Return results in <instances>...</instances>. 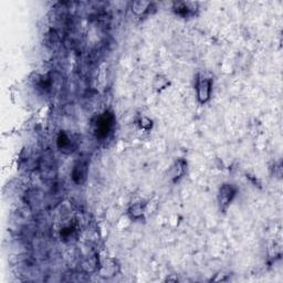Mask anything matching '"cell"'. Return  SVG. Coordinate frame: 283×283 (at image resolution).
<instances>
[{
	"mask_svg": "<svg viewBox=\"0 0 283 283\" xmlns=\"http://www.w3.org/2000/svg\"><path fill=\"white\" fill-rule=\"evenodd\" d=\"M61 238H62L63 240H70L71 238H73L74 237V235H75V228L73 227V226H68V227H65L63 229H61Z\"/></svg>",
	"mask_w": 283,
	"mask_h": 283,
	"instance_id": "7c38bea8",
	"label": "cell"
},
{
	"mask_svg": "<svg viewBox=\"0 0 283 283\" xmlns=\"http://www.w3.org/2000/svg\"><path fill=\"white\" fill-rule=\"evenodd\" d=\"M82 268L84 269V271L86 272H93V271H95L96 270V268H97V261H96V259L95 258H90L89 260H87L86 262L83 263V266Z\"/></svg>",
	"mask_w": 283,
	"mask_h": 283,
	"instance_id": "4fadbf2b",
	"label": "cell"
},
{
	"mask_svg": "<svg viewBox=\"0 0 283 283\" xmlns=\"http://www.w3.org/2000/svg\"><path fill=\"white\" fill-rule=\"evenodd\" d=\"M153 3L149 1H143V0H140V1H134L132 3V11L134 12V15L138 17H143L145 13H147L149 11V9L152 8Z\"/></svg>",
	"mask_w": 283,
	"mask_h": 283,
	"instance_id": "ba28073f",
	"label": "cell"
},
{
	"mask_svg": "<svg viewBox=\"0 0 283 283\" xmlns=\"http://www.w3.org/2000/svg\"><path fill=\"white\" fill-rule=\"evenodd\" d=\"M89 174V165L87 160H79V162L74 165L71 172V177L72 181L77 184V185H82L86 183Z\"/></svg>",
	"mask_w": 283,
	"mask_h": 283,
	"instance_id": "5b68a950",
	"label": "cell"
},
{
	"mask_svg": "<svg viewBox=\"0 0 283 283\" xmlns=\"http://www.w3.org/2000/svg\"><path fill=\"white\" fill-rule=\"evenodd\" d=\"M79 146L78 136L70 132L61 131L56 138V147L62 154L69 155L74 153Z\"/></svg>",
	"mask_w": 283,
	"mask_h": 283,
	"instance_id": "3957f363",
	"label": "cell"
},
{
	"mask_svg": "<svg viewBox=\"0 0 283 283\" xmlns=\"http://www.w3.org/2000/svg\"><path fill=\"white\" fill-rule=\"evenodd\" d=\"M187 169V162L184 158H178L175 160V163L172 165L171 169H169V178L171 181L176 183L179 181L184 175H185Z\"/></svg>",
	"mask_w": 283,
	"mask_h": 283,
	"instance_id": "52a82bcc",
	"label": "cell"
},
{
	"mask_svg": "<svg viewBox=\"0 0 283 283\" xmlns=\"http://www.w3.org/2000/svg\"><path fill=\"white\" fill-rule=\"evenodd\" d=\"M169 86H171V82H169L168 78H166L163 74H157L156 77L153 79L152 87L155 91H157V92L164 91V90L167 89Z\"/></svg>",
	"mask_w": 283,
	"mask_h": 283,
	"instance_id": "30bf717a",
	"label": "cell"
},
{
	"mask_svg": "<svg viewBox=\"0 0 283 283\" xmlns=\"http://www.w3.org/2000/svg\"><path fill=\"white\" fill-rule=\"evenodd\" d=\"M212 91V80L202 74H197L196 78V92L197 100L200 104H206L210 100Z\"/></svg>",
	"mask_w": 283,
	"mask_h": 283,
	"instance_id": "277c9868",
	"label": "cell"
},
{
	"mask_svg": "<svg viewBox=\"0 0 283 283\" xmlns=\"http://www.w3.org/2000/svg\"><path fill=\"white\" fill-rule=\"evenodd\" d=\"M136 123H138V125L142 130H144L146 132L150 131L153 127V121L145 115H140L138 117V120H136Z\"/></svg>",
	"mask_w": 283,
	"mask_h": 283,
	"instance_id": "8fae6325",
	"label": "cell"
},
{
	"mask_svg": "<svg viewBox=\"0 0 283 283\" xmlns=\"http://www.w3.org/2000/svg\"><path fill=\"white\" fill-rule=\"evenodd\" d=\"M115 116L110 111H105L97 115L92 122L93 134L98 140H105L108 138L115 126Z\"/></svg>",
	"mask_w": 283,
	"mask_h": 283,
	"instance_id": "6da1fadb",
	"label": "cell"
},
{
	"mask_svg": "<svg viewBox=\"0 0 283 283\" xmlns=\"http://www.w3.org/2000/svg\"><path fill=\"white\" fill-rule=\"evenodd\" d=\"M238 194V187L234 185V184H223L218 190V195H217V200H218V206L221 212L228 211L231 202L234 201Z\"/></svg>",
	"mask_w": 283,
	"mask_h": 283,
	"instance_id": "7a4b0ae2",
	"label": "cell"
},
{
	"mask_svg": "<svg viewBox=\"0 0 283 283\" xmlns=\"http://www.w3.org/2000/svg\"><path fill=\"white\" fill-rule=\"evenodd\" d=\"M198 3L189 1H178L173 3V10L177 16L182 18H189L195 15Z\"/></svg>",
	"mask_w": 283,
	"mask_h": 283,
	"instance_id": "8992f818",
	"label": "cell"
},
{
	"mask_svg": "<svg viewBox=\"0 0 283 283\" xmlns=\"http://www.w3.org/2000/svg\"><path fill=\"white\" fill-rule=\"evenodd\" d=\"M145 210L146 204H143V202H135V204L132 205L129 208L127 215H129L132 220H139L145 214Z\"/></svg>",
	"mask_w": 283,
	"mask_h": 283,
	"instance_id": "9c48e42d",
	"label": "cell"
}]
</instances>
